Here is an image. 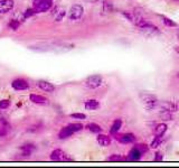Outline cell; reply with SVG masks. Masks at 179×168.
Masks as SVG:
<instances>
[{
    "instance_id": "obj_38",
    "label": "cell",
    "mask_w": 179,
    "mask_h": 168,
    "mask_svg": "<svg viewBox=\"0 0 179 168\" xmlns=\"http://www.w3.org/2000/svg\"><path fill=\"white\" fill-rule=\"evenodd\" d=\"M178 77H179V73H178Z\"/></svg>"
},
{
    "instance_id": "obj_30",
    "label": "cell",
    "mask_w": 179,
    "mask_h": 168,
    "mask_svg": "<svg viewBox=\"0 0 179 168\" xmlns=\"http://www.w3.org/2000/svg\"><path fill=\"white\" fill-rule=\"evenodd\" d=\"M9 105H10V102H9L8 100H1V101H0V109H1V110L7 109V108H9Z\"/></svg>"
},
{
    "instance_id": "obj_12",
    "label": "cell",
    "mask_w": 179,
    "mask_h": 168,
    "mask_svg": "<svg viewBox=\"0 0 179 168\" xmlns=\"http://www.w3.org/2000/svg\"><path fill=\"white\" fill-rule=\"evenodd\" d=\"M38 86L42 90H44V91H46V92H53L54 90H55V86H54L53 84L47 81H44V80L38 81Z\"/></svg>"
},
{
    "instance_id": "obj_13",
    "label": "cell",
    "mask_w": 179,
    "mask_h": 168,
    "mask_svg": "<svg viewBox=\"0 0 179 168\" xmlns=\"http://www.w3.org/2000/svg\"><path fill=\"white\" fill-rule=\"evenodd\" d=\"M30 101L36 104H47L48 100L46 98H44L43 95L38 94H30Z\"/></svg>"
},
{
    "instance_id": "obj_37",
    "label": "cell",
    "mask_w": 179,
    "mask_h": 168,
    "mask_svg": "<svg viewBox=\"0 0 179 168\" xmlns=\"http://www.w3.org/2000/svg\"><path fill=\"white\" fill-rule=\"evenodd\" d=\"M177 52H178V53H179V49H177Z\"/></svg>"
},
{
    "instance_id": "obj_36",
    "label": "cell",
    "mask_w": 179,
    "mask_h": 168,
    "mask_svg": "<svg viewBox=\"0 0 179 168\" xmlns=\"http://www.w3.org/2000/svg\"><path fill=\"white\" fill-rule=\"evenodd\" d=\"M177 37H178V40H179V29H178V31H177Z\"/></svg>"
},
{
    "instance_id": "obj_4",
    "label": "cell",
    "mask_w": 179,
    "mask_h": 168,
    "mask_svg": "<svg viewBox=\"0 0 179 168\" xmlns=\"http://www.w3.org/2000/svg\"><path fill=\"white\" fill-rule=\"evenodd\" d=\"M84 9L81 5H74L72 6L70 12H68V18L71 20H77L83 16Z\"/></svg>"
},
{
    "instance_id": "obj_11",
    "label": "cell",
    "mask_w": 179,
    "mask_h": 168,
    "mask_svg": "<svg viewBox=\"0 0 179 168\" xmlns=\"http://www.w3.org/2000/svg\"><path fill=\"white\" fill-rule=\"evenodd\" d=\"M117 139L122 143H131V142H134L135 137H134V134L132 133H124L122 134V136H117Z\"/></svg>"
},
{
    "instance_id": "obj_22",
    "label": "cell",
    "mask_w": 179,
    "mask_h": 168,
    "mask_svg": "<svg viewBox=\"0 0 179 168\" xmlns=\"http://www.w3.org/2000/svg\"><path fill=\"white\" fill-rule=\"evenodd\" d=\"M109 161H123L124 158H123L121 155H117V154H114V155H111V156L108 158Z\"/></svg>"
},
{
    "instance_id": "obj_16",
    "label": "cell",
    "mask_w": 179,
    "mask_h": 168,
    "mask_svg": "<svg viewBox=\"0 0 179 168\" xmlns=\"http://www.w3.org/2000/svg\"><path fill=\"white\" fill-rule=\"evenodd\" d=\"M21 150H22V155L25 157L30 156L31 152L35 150V146L33 143H27V145H24L21 147Z\"/></svg>"
},
{
    "instance_id": "obj_26",
    "label": "cell",
    "mask_w": 179,
    "mask_h": 168,
    "mask_svg": "<svg viewBox=\"0 0 179 168\" xmlns=\"http://www.w3.org/2000/svg\"><path fill=\"white\" fill-rule=\"evenodd\" d=\"M65 16V10L64 9H61V10L58 11H56V14H55V19L57 20V21H61L63 18H64Z\"/></svg>"
},
{
    "instance_id": "obj_7",
    "label": "cell",
    "mask_w": 179,
    "mask_h": 168,
    "mask_svg": "<svg viewBox=\"0 0 179 168\" xmlns=\"http://www.w3.org/2000/svg\"><path fill=\"white\" fill-rule=\"evenodd\" d=\"M14 0H0V14H7L14 9Z\"/></svg>"
},
{
    "instance_id": "obj_27",
    "label": "cell",
    "mask_w": 179,
    "mask_h": 168,
    "mask_svg": "<svg viewBox=\"0 0 179 168\" xmlns=\"http://www.w3.org/2000/svg\"><path fill=\"white\" fill-rule=\"evenodd\" d=\"M162 20H163V24H165L166 26H169V27H176L177 24L176 22H173L171 19H169V18H166V17H162Z\"/></svg>"
},
{
    "instance_id": "obj_5",
    "label": "cell",
    "mask_w": 179,
    "mask_h": 168,
    "mask_svg": "<svg viewBox=\"0 0 179 168\" xmlns=\"http://www.w3.org/2000/svg\"><path fill=\"white\" fill-rule=\"evenodd\" d=\"M102 84V76L101 75H92L85 80V85L89 89H96Z\"/></svg>"
},
{
    "instance_id": "obj_3",
    "label": "cell",
    "mask_w": 179,
    "mask_h": 168,
    "mask_svg": "<svg viewBox=\"0 0 179 168\" xmlns=\"http://www.w3.org/2000/svg\"><path fill=\"white\" fill-rule=\"evenodd\" d=\"M50 159L53 161H72V158L67 156L64 151L61 149H56L50 154Z\"/></svg>"
},
{
    "instance_id": "obj_20",
    "label": "cell",
    "mask_w": 179,
    "mask_h": 168,
    "mask_svg": "<svg viewBox=\"0 0 179 168\" xmlns=\"http://www.w3.org/2000/svg\"><path fill=\"white\" fill-rule=\"evenodd\" d=\"M86 128L89 129L91 132H93V133H100V132L102 131V128H101L99 124H96V123H90V124H87Z\"/></svg>"
},
{
    "instance_id": "obj_21",
    "label": "cell",
    "mask_w": 179,
    "mask_h": 168,
    "mask_svg": "<svg viewBox=\"0 0 179 168\" xmlns=\"http://www.w3.org/2000/svg\"><path fill=\"white\" fill-rule=\"evenodd\" d=\"M68 128H70L73 132H77V131H81L82 129H83V126H82L81 123H71V124H68Z\"/></svg>"
},
{
    "instance_id": "obj_15",
    "label": "cell",
    "mask_w": 179,
    "mask_h": 168,
    "mask_svg": "<svg viewBox=\"0 0 179 168\" xmlns=\"http://www.w3.org/2000/svg\"><path fill=\"white\" fill-rule=\"evenodd\" d=\"M74 133V132L71 130L70 128H68V126L67 127H64V128H62V130L59 131L58 133V138L59 139H66V138L71 137L72 134Z\"/></svg>"
},
{
    "instance_id": "obj_1",
    "label": "cell",
    "mask_w": 179,
    "mask_h": 168,
    "mask_svg": "<svg viewBox=\"0 0 179 168\" xmlns=\"http://www.w3.org/2000/svg\"><path fill=\"white\" fill-rule=\"evenodd\" d=\"M140 99L142 101L143 105L147 110H154L156 109L158 104H159V101L158 99L152 94H148V93H141L140 94Z\"/></svg>"
},
{
    "instance_id": "obj_35",
    "label": "cell",
    "mask_w": 179,
    "mask_h": 168,
    "mask_svg": "<svg viewBox=\"0 0 179 168\" xmlns=\"http://www.w3.org/2000/svg\"><path fill=\"white\" fill-rule=\"evenodd\" d=\"M87 2H98L99 0H86Z\"/></svg>"
},
{
    "instance_id": "obj_10",
    "label": "cell",
    "mask_w": 179,
    "mask_h": 168,
    "mask_svg": "<svg viewBox=\"0 0 179 168\" xmlns=\"http://www.w3.org/2000/svg\"><path fill=\"white\" fill-rule=\"evenodd\" d=\"M141 156H142V154H141L137 148L133 147V148L130 150V152H129V156L126 159H128L129 161H138V160L141 158Z\"/></svg>"
},
{
    "instance_id": "obj_23",
    "label": "cell",
    "mask_w": 179,
    "mask_h": 168,
    "mask_svg": "<svg viewBox=\"0 0 179 168\" xmlns=\"http://www.w3.org/2000/svg\"><path fill=\"white\" fill-rule=\"evenodd\" d=\"M162 142V139H161V136H157L154 138V140L151 142V148H157V147H159Z\"/></svg>"
},
{
    "instance_id": "obj_34",
    "label": "cell",
    "mask_w": 179,
    "mask_h": 168,
    "mask_svg": "<svg viewBox=\"0 0 179 168\" xmlns=\"http://www.w3.org/2000/svg\"><path fill=\"white\" fill-rule=\"evenodd\" d=\"M154 161H162V154L161 152H156V156H154Z\"/></svg>"
},
{
    "instance_id": "obj_6",
    "label": "cell",
    "mask_w": 179,
    "mask_h": 168,
    "mask_svg": "<svg viewBox=\"0 0 179 168\" xmlns=\"http://www.w3.org/2000/svg\"><path fill=\"white\" fill-rule=\"evenodd\" d=\"M139 28L140 30L142 31L145 35H147V36H154V35H157V34L159 33V31H158V28H157L156 26L148 24L147 21H145L143 25L140 26Z\"/></svg>"
},
{
    "instance_id": "obj_8",
    "label": "cell",
    "mask_w": 179,
    "mask_h": 168,
    "mask_svg": "<svg viewBox=\"0 0 179 168\" xmlns=\"http://www.w3.org/2000/svg\"><path fill=\"white\" fill-rule=\"evenodd\" d=\"M158 106H159L160 109H161V111H167V112H176L177 110H178V108H177V105L173 102H170V101H163V102H160L159 104H158Z\"/></svg>"
},
{
    "instance_id": "obj_14",
    "label": "cell",
    "mask_w": 179,
    "mask_h": 168,
    "mask_svg": "<svg viewBox=\"0 0 179 168\" xmlns=\"http://www.w3.org/2000/svg\"><path fill=\"white\" fill-rule=\"evenodd\" d=\"M98 142L102 147H108V146L111 143V139H110L109 136L106 134H99L98 136Z\"/></svg>"
},
{
    "instance_id": "obj_31",
    "label": "cell",
    "mask_w": 179,
    "mask_h": 168,
    "mask_svg": "<svg viewBox=\"0 0 179 168\" xmlns=\"http://www.w3.org/2000/svg\"><path fill=\"white\" fill-rule=\"evenodd\" d=\"M71 118L78 119V120H84V119H86V115L83 114V113H73V114H71Z\"/></svg>"
},
{
    "instance_id": "obj_29",
    "label": "cell",
    "mask_w": 179,
    "mask_h": 168,
    "mask_svg": "<svg viewBox=\"0 0 179 168\" xmlns=\"http://www.w3.org/2000/svg\"><path fill=\"white\" fill-rule=\"evenodd\" d=\"M161 118L162 120H171V112L167 111H161Z\"/></svg>"
},
{
    "instance_id": "obj_19",
    "label": "cell",
    "mask_w": 179,
    "mask_h": 168,
    "mask_svg": "<svg viewBox=\"0 0 179 168\" xmlns=\"http://www.w3.org/2000/svg\"><path fill=\"white\" fill-rule=\"evenodd\" d=\"M122 127V121L120 120V119H117V120L113 122V124H112V127H111V133H117L119 130H120V128Z\"/></svg>"
},
{
    "instance_id": "obj_25",
    "label": "cell",
    "mask_w": 179,
    "mask_h": 168,
    "mask_svg": "<svg viewBox=\"0 0 179 168\" xmlns=\"http://www.w3.org/2000/svg\"><path fill=\"white\" fill-rule=\"evenodd\" d=\"M113 10V6L109 1H104L103 2V11L104 12H111Z\"/></svg>"
},
{
    "instance_id": "obj_2",
    "label": "cell",
    "mask_w": 179,
    "mask_h": 168,
    "mask_svg": "<svg viewBox=\"0 0 179 168\" xmlns=\"http://www.w3.org/2000/svg\"><path fill=\"white\" fill-rule=\"evenodd\" d=\"M52 0H34V9L36 12H44L52 8Z\"/></svg>"
},
{
    "instance_id": "obj_18",
    "label": "cell",
    "mask_w": 179,
    "mask_h": 168,
    "mask_svg": "<svg viewBox=\"0 0 179 168\" xmlns=\"http://www.w3.org/2000/svg\"><path fill=\"white\" fill-rule=\"evenodd\" d=\"M99 106H100V103L96 100H87L85 102V108L87 110H96L99 109Z\"/></svg>"
},
{
    "instance_id": "obj_33",
    "label": "cell",
    "mask_w": 179,
    "mask_h": 168,
    "mask_svg": "<svg viewBox=\"0 0 179 168\" xmlns=\"http://www.w3.org/2000/svg\"><path fill=\"white\" fill-rule=\"evenodd\" d=\"M7 133H8V131H7V127H5V126L0 127V137H5V136H7Z\"/></svg>"
},
{
    "instance_id": "obj_28",
    "label": "cell",
    "mask_w": 179,
    "mask_h": 168,
    "mask_svg": "<svg viewBox=\"0 0 179 168\" xmlns=\"http://www.w3.org/2000/svg\"><path fill=\"white\" fill-rule=\"evenodd\" d=\"M20 25V22L18 21V20L14 19V20H11L10 22H9V27L11 28V29H14V30H16V29H18V27H19Z\"/></svg>"
},
{
    "instance_id": "obj_32",
    "label": "cell",
    "mask_w": 179,
    "mask_h": 168,
    "mask_svg": "<svg viewBox=\"0 0 179 168\" xmlns=\"http://www.w3.org/2000/svg\"><path fill=\"white\" fill-rule=\"evenodd\" d=\"M35 12H36V11H35V9H27V10L25 11V14H24V17H25V18H28V17H31L33 16L34 14H35Z\"/></svg>"
},
{
    "instance_id": "obj_24",
    "label": "cell",
    "mask_w": 179,
    "mask_h": 168,
    "mask_svg": "<svg viewBox=\"0 0 179 168\" xmlns=\"http://www.w3.org/2000/svg\"><path fill=\"white\" fill-rule=\"evenodd\" d=\"M134 148H137L138 150L141 152V154H145V152H147L149 149V147L147 145H145V143H139V145L134 146Z\"/></svg>"
},
{
    "instance_id": "obj_17",
    "label": "cell",
    "mask_w": 179,
    "mask_h": 168,
    "mask_svg": "<svg viewBox=\"0 0 179 168\" xmlns=\"http://www.w3.org/2000/svg\"><path fill=\"white\" fill-rule=\"evenodd\" d=\"M166 131H167V124H165V123H159L154 128V134L156 136H163Z\"/></svg>"
},
{
    "instance_id": "obj_9",
    "label": "cell",
    "mask_w": 179,
    "mask_h": 168,
    "mask_svg": "<svg viewBox=\"0 0 179 168\" xmlns=\"http://www.w3.org/2000/svg\"><path fill=\"white\" fill-rule=\"evenodd\" d=\"M11 85H12V87H14L15 90H17V91H24V90H27L28 87H29L28 82L26 81V80H24V78H17V80H15V81L11 83Z\"/></svg>"
}]
</instances>
